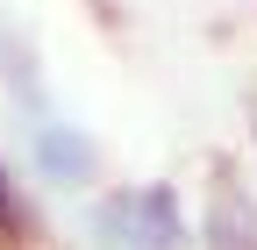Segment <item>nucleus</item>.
<instances>
[{
	"label": "nucleus",
	"instance_id": "f03ea898",
	"mask_svg": "<svg viewBox=\"0 0 257 250\" xmlns=\"http://www.w3.org/2000/svg\"><path fill=\"white\" fill-rule=\"evenodd\" d=\"M36 172H43L50 186H93V172H100V150H93L86 129L43 121V129H36Z\"/></svg>",
	"mask_w": 257,
	"mask_h": 250
},
{
	"label": "nucleus",
	"instance_id": "7ed1b4c3",
	"mask_svg": "<svg viewBox=\"0 0 257 250\" xmlns=\"http://www.w3.org/2000/svg\"><path fill=\"white\" fill-rule=\"evenodd\" d=\"M207 250H257V207L229 172H214V207H207Z\"/></svg>",
	"mask_w": 257,
	"mask_h": 250
},
{
	"label": "nucleus",
	"instance_id": "20e7f679",
	"mask_svg": "<svg viewBox=\"0 0 257 250\" xmlns=\"http://www.w3.org/2000/svg\"><path fill=\"white\" fill-rule=\"evenodd\" d=\"M29 229V214H22V200H15V186H8V172H0V243H15Z\"/></svg>",
	"mask_w": 257,
	"mask_h": 250
},
{
	"label": "nucleus",
	"instance_id": "f257e3e1",
	"mask_svg": "<svg viewBox=\"0 0 257 250\" xmlns=\"http://www.w3.org/2000/svg\"><path fill=\"white\" fill-rule=\"evenodd\" d=\"M93 243L100 250H179L186 243V214L172 186H128L93 207Z\"/></svg>",
	"mask_w": 257,
	"mask_h": 250
}]
</instances>
